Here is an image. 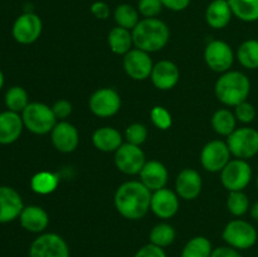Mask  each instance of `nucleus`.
<instances>
[{
	"label": "nucleus",
	"mask_w": 258,
	"mask_h": 257,
	"mask_svg": "<svg viewBox=\"0 0 258 257\" xmlns=\"http://www.w3.org/2000/svg\"><path fill=\"white\" fill-rule=\"evenodd\" d=\"M151 194L140 180H130L121 184L115 193V207L126 219L138 221L144 218L150 211Z\"/></svg>",
	"instance_id": "nucleus-1"
},
{
	"label": "nucleus",
	"mask_w": 258,
	"mask_h": 257,
	"mask_svg": "<svg viewBox=\"0 0 258 257\" xmlns=\"http://www.w3.org/2000/svg\"><path fill=\"white\" fill-rule=\"evenodd\" d=\"M131 32L135 48L148 53L161 50L170 38V29L166 23L158 18H144Z\"/></svg>",
	"instance_id": "nucleus-2"
},
{
	"label": "nucleus",
	"mask_w": 258,
	"mask_h": 257,
	"mask_svg": "<svg viewBox=\"0 0 258 257\" xmlns=\"http://www.w3.org/2000/svg\"><path fill=\"white\" fill-rule=\"evenodd\" d=\"M216 96L223 105L236 107L239 103L244 102L251 92V82L244 73L239 71H228L222 73L217 80Z\"/></svg>",
	"instance_id": "nucleus-3"
},
{
	"label": "nucleus",
	"mask_w": 258,
	"mask_h": 257,
	"mask_svg": "<svg viewBox=\"0 0 258 257\" xmlns=\"http://www.w3.org/2000/svg\"><path fill=\"white\" fill-rule=\"evenodd\" d=\"M24 126L33 134L44 135L50 133L57 123L52 107L42 102H32L22 112Z\"/></svg>",
	"instance_id": "nucleus-4"
},
{
	"label": "nucleus",
	"mask_w": 258,
	"mask_h": 257,
	"mask_svg": "<svg viewBox=\"0 0 258 257\" xmlns=\"http://www.w3.org/2000/svg\"><path fill=\"white\" fill-rule=\"evenodd\" d=\"M222 237L228 246L243 251L252 248L257 243L258 233L253 224L249 222L244 219H233L224 227Z\"/></svg>",
	"instance_id": "nucleus-5"
},
{
	"label": "nucleus",
	"mask_w": 258,
	"mask_h": 257,
	"mask_svg": "<svg viewBox=\"0 0 258 257\" xmlns=\"http://www.w3.org/2000/svg\"><path fill=\"white\" fill-rule=\"evenodd\" d=\"M229 151L236 159H251L258 154V131L252 127L236 128L227 138Z\"/></svg>",
	"instance_id": "nucleus-6"
},
{
	"label": "nucleus",
	"mask_w": 258,
	"mask_h": 257,
	"mask_svg": "<svg viewBox=\"0 0 258 257\" xmlns=\"http://www.w3.org/2000/svg\"><path fill=\"white\" fill-rule=\"evenodd\" d=\"M252 179V168L248 161L243 159H231L221 171V181L229 191L243 190Z\"/></svg>",
	"instance_id": "nucleus-7"
},
{
	"label": "nucleus",
	"mask_w": 258,
	"mask_h": 257,
	"mask_svg": "<svg viewBox=\"0 0 258 257\" xmlns=\"http://www.w3.org/2000/svg\"><path fill=\"white\" fill-rule=\"evenodd\" d=\"M29 257H71L70 246L57 233H40L29 247Z\"/></svg>",
	"instance_id": "nucleus-8"
},
{
	"label": "nucleus",
	"mask_w": 258,
	"mask_h": 257,
	"mask_svg": "<svg viewBox=\"0 0 258 257\" xmlns=\"http://www.w3.org/2000/svg\"><path fill=\"white\" fill-rule=\"evenodd\" d=\"M204 59L207 66L217 73L231 71L234 62V53L231 45L224 40L214 39L207 44L204 50Z\"/></svg>",
	"instance_id": "nucleus-9"
},
{
	"label": "nucleus",
	"mask_w": 258,
	"mask_h": 257,
	"mask_svg": "<svg viewBox=\"0 0 258 257\" xmlns=\"http://www.w3.org/2000/svg\"><path fill=\"white\" fill-rule=\"evenodd\" d=\"M88 106L93 115L98 117H111L120 111L121 97L113 88H98L91 95Z\"/></svg>",
	"instance_id": "nucleus-10"
},
{
	"label": "nucleus",
	"mask_w": 258,
	"mask_h": 257,
	"mask_svg": "<svg viewBox=\"0 0 258 257\" xmlns=\"http://www.w3.org/2000/svg\"><path fill=\"white\" fill-rule=\"evenodd\" d=\"M231 155L227 141L212 140L202 149L201 163L207 171L218 173L231 161Z\"/></svg>",
	"instance_id": "nucleus-11"
},
{
	"label": "nucleus",
	"mask_w": 258,
	"mask_h": 257,
	"mask_svg": "<svg viewBox=\"0 0 258 257\" xmlns=\"http://www.w3.org/2000/svg\"><path fill=\"white\" fill-rule=\"evenodd\" d=\"M145 163V153H144L140 146L126 143L122 144L115 151L116 168L123 174H127V175L140 174Z\"/></svg>",
	"instance_id": "nucleus-12"
},
{
	"label": "nucleus",
	"mask_w": 258,
	"mask_h": 257,
	"mask_svg": "<svg viewBox=\"0 0 258 257\" xmlns=\"http://www.w3.org/2000/svg\"><path fill=\"white\" fill-rule=\"evenodd\" d=\"M42 30V19L35 13L27 12L15 19L12 33L14 39L20 44H32L39 39Z\"/></svg>",
	"instance_id": "nucleus-13"
},
{
	"label": "nucleus",
	"mask_w": 258,
	"mask_h": 257,
	"mask_svg": "<svg viewBox=\"0 0 258 257\" xmlns=\"http://www.w3.org/2000/svg\"><path fill=\"white\" fill-rule=\"evenodd\" d=\"M154 63L150 53L144 52L139 48H133L123 55V70L126 75L135 81L148 80L153 72Z\"/></svg>",
	"instance_id": "nucleus-14"
},
{
	"label": "nucleus",
	"mask_w": 258,
	"mask_h": 257,
	"mask_svg": "<svg viewBox=\"0 0 258 257\" xmlns=\"http://www.w3.org/2000/svg\"><path fill=\"white\" fill-rule=\"evenodd\" d=\"M52 144L60 153H73L80 144V134L75 125L67 121H59L50 131Z\"/></svg>",
	"instance_id": "nucleus-15"
},
{
	"label": "nucleus",
	"mask_w": 258,
	"mask_h": 257,
	"mask_svg": "<svg viewBox=\"0 0 258 257\" xmlns=\"http://www.w3.org/2000/svg\"><path fill=\"white\" fill-rule=\"evenodd\" d=\"M150 209L159 218H171L179 211V196L176 194V191L170 190L168 188L153 191Z\"/></svg>",
	"instance_id": "nucleus-16"
},
{
	"label": "nucleus",
	"mask_w": 258,
	"mask_h": 257,
	"mask_svg": "<svg viewBox=\"0 0 258 257\" xmlns=\"http://www.w3.org/2000/svg\"><path fill=\"white\" fill-rule=\"evenodd\" d=\"M150 78L158 90L169 91L178 85L180 80V71L175 63L164 59L154 65Z\"/></svg>",
	"instance_id": "nucleus-17"
},
{
	"label": "nucleus",
	"mask_w": 258,
	"mask_h": 257,
	"mask_svg": "<svg viewBox=\"0 0 258 257\" xmlns=\"http://www.w3.org/2000/svg\"><path fill=\"white\" fill-rule=\"evenodd\" d=\"M203 186L201 174L190 168H185L178 174L175 180V190L179 198L184 201H193L198 198Z\"/></svg>",
	"instance_id": "nucleus-18"
},
{
	"label": "nucleus",
	"mask_w": 258,
	"mask_h": 257,
	"mask_svg": "<svg viewBox=\"0 0 258 257\" xmlns=\"http://www.w3.org/2000/svg\"><path fill=\"white\" fill-rule=\"evenodd\" d=\"M24 209L22 197L10 186H0V223H9L19 218Z\"/></svg>",
	"instance_id": "nucleus-19"
},
{
	"label": "nucleus",
	"mask_w": 258,
	"mask_h": 257,
	"mask_svg": "<svg viewBox=\"0 0 258 257\" xmlns=\"http://www.w3.org/2000/svg\"><path fill=\"white\" fill-rule=\"evenodd\" d=\"M140 181L150 189L151 191L159 190V189L165 188L168 183L169 173L166 166L158 160L146 161L144 168L140 171Z\"/></svg>",
	"instance_id": "nucleus-20"
},
{
	"label": "nucleus",
	"mask_w": 258,
	"mask_h": 257,
	"mask_svg": "<svg viewBox=\"0 0 258 257\" xmlns=\"http://www.w3.org/2000/svg\"><path fill=\"white\" fill-rule=\"evenodd\" d=\"M24 122L22 116L13 111H4L0 113V144H13L22 135Z\"/></svg>",
	"instance_id": "nucleus-21"
},
{
	"label": "nucleus",
	"mask_w": 258,
	"mask_h": 257,
	"mask_svg": "<svg viewBox=\"0 0 258 257\" xmlns=\"http://www.w3.org/2000/svg\"><path fill=\"white\" fill-rule=\"evenodd\" d=\"M23 228L32 233H43L49 224V216L47 212L38 206L24 207L19 216Z\"/></svg>",
	"instance_id": "nucleus-22"
},
{
	"label": "nucleus",
	"mask_w": 258,
	"mask_h": 257,
	"mask_svg": "<svg viewBox=\"0 0 258 257\" xmlns=\"http://www.w3.org/2000/svg\"><path fill=\"white\" fill-rule=\"evenodd\" d=\"M232 10L228 0H213L207 7L206 20L208 25L213 29H223L231 23Z\"/></svg>",
	"instance_id": "nucleus-23"
},
{
	"label": "nucleus",
	"mask_w": 258,
	"mask_h": 257,
	"mask_svg": "<svg viewBox=\"0 0 258 257\" xmlns=\"http://www.w3.org/2000/svg\"><path fill=\"white\" fill-rule=\"evenodd\" d=\"M92 143L97 150L103 153H115L122 145V135L111 126L97 128L92 135Z\"/></svg>",
	"instance_id": "nucleus-24"
},
{
	"label": "nucleus",
	"mask_w": 258,
	"mask_h": 257,
	"mask_svg": "<svg viewBox=\"0 0 258 257\" xmlns=\"http://www.w3.org/2000/svg\"><path fill=\"white\" fill-rule=\"evenodd\" d=\"M108 45L112 53L117 55H125L133 49V32L121 27H115L108 33Z\"/></svg>",
	"instance_id": "nucleus-25"
},
{
	"label": "nucleus",
	"mask_w": 258,
	"mask_h": 257,
	"mask_svg": "<svg viewBox=\"0 0 258 257\" xmlns=\"http://www.w3.org/2000/svg\"><path fill=\"white\" fill-rule=\"evenodd\" d=\"M232 14L246 23L258 20V0H228Z\"/></svg>",
	"instance_id": "nucleus-26"
},
{
	"label": "nucleus",
	"mask_w": 258,
	"mask_h": 257,
	"mask_svg": "<svg viewBox=\"0 0 258 257\" xmlns=\"http://www.w3.org/2000/svg\"><path fill=\"white\" fill-rule=\"evenodd\" d=\"M211 123L212 127L214 128L217 134L228 138L236 130L237 118L232 111L227 110V108H221V110L216 111L213 113L211 118Z\"/></svg>",
	"instance_id": "nucleus-27"
},
{
	"label": "nucleus",
	"mask_w": 258,
	"mask_h": 257,
	"mask_svg": "<svg viewBox=\"0 0 258 257\" xmlns=\"http://www.w3.org/2000/svg\"><path fill=\"white\" fill-rule=\"evenodd\" d=\"M237 59L247 70H258V40H244L237 49Z\"/></svg>",
	"instance_id": "nucleus-28"
},
{
	"label": "nucleus",
	"mask_w": 258,
	"mask_h": 257,
	"mask_svg": "<svg viewBox=\"0 0 258 257\" xmlns=\"http://www.w3.org/2000/svg\"><path fill=\"white\" fill-rule=\"evenodd\" d=\"M59 184V179L54 173L50 171H39L30 180V186L33 191L40 196H47L53 193Z\"/></svg>",
	"instance_id": "nucleus-29"
},
{
	"label": "nucleus",
	"mask_w": 258,
	"mask_h": 257,
	"mask_svg": "<svg viewBox=\"0 0 258 257\" xmlns=\"http://www.w3.org/2000/svg\"><path fill=\"white\" fill-rule=\"evenodd\" d=\"M113 18L118 27L133 30L140 22V13L130 4H120L113 12Z\"/></svg>",
	"instance_id": "nucleus-30"
},
{
	"label": "nucleus",
	"mask_w": 258,
	"mask_h": 257,
	"mask_svg": "<svg viewBox=\"0 0 258 257\" xmlns=\"http://www.w3.org/2000/svg\"><path fill=\"white\" fill-rule=\"evenodd\" d=\"M212 251V242L207 237L197 236L186 242L180 257H211Z\"/></svg>",
	"instance_id": "nucleus-31"
},
{
	"label": "nucleus",
	"mask_w": 258,
	"mask_h": 257,
	"mask_svg": "<svg viewBox=\"0 0 258 257\" xmlns=\"http://www.w3.org/2000/svg\"><path fill=\"white\" fill-rule=\"evenodd\" d=\"M175 229L169 223L156 224L150 231V234H149L150 243L161 247V248H165V247L173 244V242L175 241Z\"/></svg>",
	"instance_id": "nucleus-32"
},
{
	"label": "nucleus",
	"mask_w": 258,
	"mask_h": 257,
	"mask_svg": "<svg viewBox=\"0 0 258 257\" xmlns=\"http://www.w3.org/2000/svg\"><path fill=\"white\" fill-rule=\"evenodd\" d=\"M5 105L9 111L18 113L23 112L24 108L29 105L27 91L20 86H14V87L9 88L5 93Z\"/></svg>",
	"instance_id": "nucleus-33"
},
{
	"label": "nucleus",
	"mask_w": 258,
	"mask_h": 257,
	"mask_svg": "<svg viewBox=\"0 0 258 257\" xmlns=\"http://www.w3.org/2000/svg\"><path fill=\"white\" fill-rule=\"evenodd\" d=\"M227 208L234 217H242L249 211V199L243 190L229 191L227 198Z\"/></svg>",
	"instance_id": "nucleus-34"
},
{
	"label": "nucleus",
	"mask_w": 258,
	"mask_h": 257,
	"mask_svg": "<svg viewBox=\"0 0 258 257\" xmlns=\"http://www.w3.org/2000/svg\"><path fill=\"white\" fill-rule=\"evenodd\" d=\"M125 138L128 144L141 146L145 143L146 139H148V128H146V126L144 125V123H131V125L127 126V128H126Z\"/></svg>",
	"instance_id": "nucleus-35"
},
{
	"label": "nucleus",
	"mask_w": 258,
	"mask_h": 257,
	"mask_svg": "<svg viewBox=\"0 0 258 257\" xmlns=\"http://www.w3.org/2000/svg\"><path fill=\"white\" fill-rule=\"evenodd\" d=\"M150 118L154 125L160 130H168L173 123L171 113L163 106H155L150 111Z\"/></svg>",
	"instance_id": "nucleus-36"
},
{
	"label": "nucleus",
	"mask_w": 258,
	"mask_h": 257,
	"mask_svg": "<svg viewBox=\"0 0 258 257\" xmlns=\"http://www.w3.org/2000/svg\"><path fill=\"white\" fill-rule=\"evenodd\" d=\"M161 0H139L138 10L144 18H156L163 10Z\"/></svg>",
	"instance_id": "nucleus-37"
},
{
	"label": "nucleus",
	"mask_w": 258,
	"mask_h": 257,
	"mask_svg": "<svg viewBox=\"0 0 258 257\" xmlns=\"http://www.w3.org/2000/svg\"><path fill=\"white\" fill-rule=\"evenodd\" d=\"M234 116L239 122L251 123L256 118V108L252 103L244 101L234 107Z\"/></svg>",
	"instance_id": "nucleus-38"
},
{
	"label": "nucleus",
	"mask_w": 258,
	"mask_h": 257,
	"mask_svg": "<svg viewBox=\"0 0 258 257\" xmlns=\"http://www.w3.org/2000/svg\"><path fill=\"white\" fill-rule=\"evenodd\" d=\"M52 110L57 120L64 121L72 113V103L68 100H58L52 106Z\"/></svg>",
	"instance_id": "nucleus-39"
},
{
	"label": "nucleus",
	"mask_w": 258,
	"mask_h": 257,
	"mask_svg": "<svg viewBox=\"0 0 258 257\" xmlns=\"http://www.w3.org/2000/svg\"><path fill=\"white\" fill-rule=\"evenodd\" d=\"M134 257H166L165 251L161 247L155 246L153 243H148L138 249Z\"/></svg>",
	"instance_id": "nucleus-40"
},
{
	"label": "nucleus",
	"mask_w": 258,
	"mask_h": 257,
	"mask_svg": "<svg viewBox=\"0 0 258 257\" xmlns=\"http://www.w3.org/2000/svg\"><path fill=\"white\" fill-rule=\"evenodd\" d=\"M90 10H91V13H92L93 17L97 18V19H101V20L107 19V18L111 15L110 7H108V4H106L105 2L92 3Z\"/></svg>",
	"instance_id": "nucleus-41"
},
{
	"label": "nucleus",
	"mask_w": 258,
	"mask_h": 257,
	"mask_svg": "<svg viewBox=\"0 0 258 257\" xmlns=\"http://www.w3.org/2000/svg\"><path fill=\"white\" fill-rule=\"evenodd\" d=\"M211 257H243L242 256L241 251L239 249L233 248L231 246H221V247H217L212 251Z\"/></svg>",
	"instance_id": "nucleus-42"
},
{
	"label": "nucleus",
	"mask_w": 258,
	"mask_h": 257,
	"mask_svg": "<svg viewBox=\"0 0 258 257\" xmlns=\"http://www.w3.org/2000/svg\"><path fill=\"white\" fill-rule=\"evenodd\" d=\"M191 0H161L164 8L173 12H183L190 5Z\"/></svg>",
	"instance_id": "nucleus-43"
},
{
	"label": "nucleus",
	"mask_w": 258,
	"mask_h": 257,
	"mask_svg": "<svg viewBox=\"0 0 258 257\" xmlns=\"http://www.w3.org/2000/svg\"><path fill=\"white\" fill-rule=\"evenodd\" d=\"M249 212H251L252 218H253L256 222H258V202H256V203L249 208Z\"/></svg>",
	"instance_id": "nucleus-44"
},
{
	"label": "nucleus",
	"mask_w": 258,
	"mask_h": 257,
	"mask_svg": "<svg viewBox=\"0 0 258 257\" xmlns=\"http://www.w3.org/2000/svg\"><path fill=\"white\" fill-rule=\"evenodd\" d=\"M3 86H4V73L0 70V90L3 88Z\"/></svg>",
	"instance_id": "nucleus-45"
},
{
	"label": "nucleus",
	"mask_w": 258,
	"mask_h": 257,
	"mask_svg": "<svg viewBox=\"0 0 258 257\" xmlns=\"http://www.w3.org/2000/svg\"><path fill=\"white\" fill-rule=\"evenodd\" d=\"M256 183H257V189H258V175H257V180H256Z\"/></svg>",
	"instance_id": "nucleus-46"
}]
</instances>
